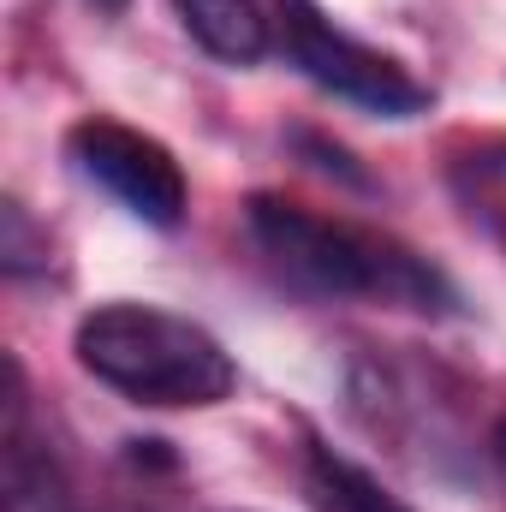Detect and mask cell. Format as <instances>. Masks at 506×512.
I'll use <instances>...</instances> for the list:
<instances>
[{
	"mask_svg": "<svg viewBox=\"0 0 506 512\" xmlns=\"http://www.w3.org/2000/svg\"><path fill=\"white\" fill-rule=\"evenodd\" d=\"M304 495H310L316 512H411L399 495H387L364 465H352L346 453H334L322 441L304 453Z\"/></svg>",
	"mask_w": 506,
	"mask_h": 512,
	"instance_id": "6",
	"label": "cell"
},
{
	"mask_svg": "<svg viewBox=\"0 0 506 512\" xmlns=\"http://www.w3.org/2000/svg\"><path fill=\"white\" fill-rule=\"evenodd\" d=\"M495 459H501V471H506V423H495Z\"/></svg>",
	"mask_w": 506,
	"mask_h": 512,
	"instance_id": "9",
	"label": "cell"
},
{
	"mask_svg": "<svg viewBox=\"0 0 506 512\" xmlns=\"http://www.w3.org/2000/svg\"><path fill=\"white\" fill-rule=\"evenodd\" d=\"M280 48L316 90H328L346 108H364L381 120H417L435 102L429 84H417L399 60L358 42L352 30H340L316 0H280Z\"/></svg>",
	"mask_w": 506,
	"mask_h": 512,
	"instance_id": "3",
	"label": "cell"
},
{
	"mask_svg": "<svg viewBox=\"0 0 506 512\" xmlns=\"http://www.w3.org/2000/svg\"><path fill=\"white\" fill-rule=\"evenodd\" d=\"M6 274H30V268H48V251H36V239H30V221H24V209L18 203H6Z\"/></svg>",
	"mask_w": 506,
	"mask_h": 512,
	"instance_id": "8",
	"label": "cell"
},
{
	"mask_svg": "<svg viewBox=\"0 0 506 512\" xmlns=\"http://www.w3.org/2000/svg\"><path fill=\"white\" fill-rule=\"evenodd\" d=\"M173 12L227 66H251L268 48V18L256 12V0H173Z\"/></svg>",
	"mask_w": 506,
	"mask_h": 512,
	"instance_id": "5",
	"label": "cell"
},
{
	"mask_svg": "<svg viewBox=\"0 0 506 512\" xmlns=\"http://www.w3.org/2000/svg\"><path fill=\"white\" fill-rule=\"evenodd\" d=\"M78 364L102 387L126 393L131 405H155V411L221 405L239 387V364L203 322L155 304L90 310L78 322Z\"/></svg>",
	"mask_w": 506,
	"mask_h": 512,
	"instance_id": "2",
	"label": "cell"
},
{
	"mask_svg": "<svg viewBox=\"0 0 506 512\" xmlns=\"http://www.w3.org/2000/svg\"><path fill=\"white\" fill-rule=\"evenodd\" d=\"M251 245L262 262L310 298H364V304H393V310H423V316H447L459 304L453 280L417 256L411 245L387 239L364 221L346 215H316L304 203L286 197H251L245 209Z\"/></svg>",
	"mask_w": 506,
	"mask_h": 512,
	"instance_id": "1",
	"label": "cell"
},
{
	"mask_svg": "<svg viewBox=\"0 0 506 512\" xmlns=\"http://www.w3.org/2000/svg\"><path fill=\"white\" fill-rule=\"evenodd\" d=\"M66 161L90 185H102L137 221H149V227H179L185 221V203H191L185 173H179L173 149L155 143L149 131H131L120 120L90 114V120H78L66 131Z\"/></svg>",
	"mask_w": 506,
	"mask_h": 512,
	"instance_id": "4",
	"label": "cell"
},
{
	"mask_svg": "<svg viewBox=\"0 0 506 512\" xmlns=\"http://www.w3.org/2000/svg\"><path fill=\"white\" fill-rule=\"evenodd\" d=\"M96 12H126V0H90Z\"/></svg>",
	"mask_w": 506,
	"mask_h": 512,
	"instance_id": "10",
	"label": "cell"
},
{
	"mask_svg": "<svg viewBox=\"0 0 506 512\" xmlns=\"http://www.w3.org/2000/svg\"><path fill=\"white\" fill-rule=\"evenodd\" d=\"M447 179H453L459 209L506 245V137H477V143H465V149L453 155Z\"/></svg>",
	"mask_w": 506,
	"mask_h": 512,
	"instance_id": "7",
	"label": "cell"
}]
</instances>
